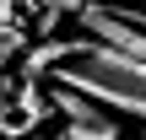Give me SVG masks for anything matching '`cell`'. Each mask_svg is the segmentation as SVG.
<instances>
[{"mask_svg":"<svg viewBox=\"0 0 146 140\" xmlns=\"http://www.w3.org/2000/svg\"><path fill=\"white\" fill-rule=\"evenodd\" d=\"M54 86L81 92L108 119L114 113L146 119V65L130 59V54H119V49H108V43H98V38H87V32H81V54L54 70Z\"/></svg>","mask_w":146,"mask_h":140,"instance_id":"6da1fadb","label":"cell"},{"mask_svg":"<svg viewBox=\"0 0 146 140\" xmlns=\"http://www.w3.org/2000/svg\"><path fill=\"white\" fill-rule=\"evenodd\" d=\"M76 22H81V32L87 38H98V43H108V49H119V54H130V59H141L146 65V32L141 27H130L119 11H103V5H81L76 11Z\"/></svg>","mask_w":146,"mask_h":140,"instance_id":"7a4b0ae2","label":"cell"},{"mask_svg":"<svg viewBox=\"0 0 146 140\" xmlns=\"http://www.w3.org/2000/svg\"><path fill=\"white\" fill-rule=\"evenodd\" d=\"M49 103L65 113V124H108V113H103L98 103H87L81 92H70V86H54V92H49Z\"/></svg>","mask_w":146,"mask_h":140,"instance_id":"3957f363","label":"cell"},{"mask_svg":"<svg viewBox=\"0 0 146 140\" xmlns=\"http://www.w3.org/2000/svg\"><path fill=\"white\" fill-rule=\"evenodd\" d=\"M76 54H81V38H49L43 49L27 54V76H38V70H60V65H70Z\"/></svg>","mask_w":146,"mask_h":140,"instance_id":"277c9868","label":"cell"},{"mask_svg":"<svg viewBox=\"0 0 146 140\" xmlns=\"http://www.w3.org/2000/svg\"><path fill=\"white\" fill-rule=\"evenodd\" d=\"M49 140H119V124H60Z\"/></svg>","mask_w":146,"mask_h":140,"instance_id":"5b68a950","label":"cell"},{"mask_svg":"<svg viewBox=\"0 0 146 140\" xmlns=\"http://www.w3.org/2000/svg\"><path fill=\"white\" fill-rule=\"evenodd\" d=\"M141 140H146V135H141Z\"/></svg>","mask_w":146,"mask_h":140,"instance_id":"8992f818","label":"cell"}]
</instances>
